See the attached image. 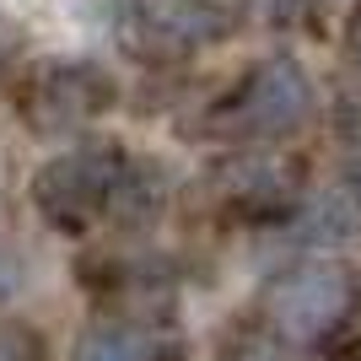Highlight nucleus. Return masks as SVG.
I'll use <instances>...</instances> for the list:
<instances>
[{"instance_id":"obj_1","label":"nucleus","mask_w":361,"mask_h":361,"mask_svg":"<svg viewBox=\"0 0 361 361\" xmlns=\"http://www.w3.org/2000/svg\"><path fill=\"white\" fill-rule=\"evenodd\" d=\"M313 119V81L291 54H270V60L248 65L232 87L205 103L189 135L211 140V146H275V140L297 135Z\"/></svg>"},{"instance_id":"obj_2","label":"nucleus","mask_w":361,"mask_h":361,"mask_svg":"<svg viewBox=\"0 0 361 361\" xmlns=\"http://www.w3.org/2000/svg\"><path fill=\"white\" fill-rule=\"evenodd\" d=\"M350 307H356V275L340 259H297L264 281L254 318L270 345L313 350L345 329Z\"/></svg>"},{"instance_id":"obj_3","label":"nucleus","mask_w":361,"mask_h":361,"mask_svg":"<svg viewBox=\"0 0 361 361\" xmlns=\"http://www.w3.org/2000/svg\"><path fill=\"white\" fill-rule=\"evenodd\" d=\"M302 195H307V162L264 146H243L238 157H221L200 183V205L232 226L286 221L302 211Z\"/></svg>"},{"instance_id":"obj_4","label":"nucleus","mask_w":361,"mask_h":361,"mask_svg":"<svg viewBox=\"0 0 361 361\" xmlns=\"http://www.w3.org/2000/svg\"><path fill=\"white\" fill-rule=\"evenodd\" d=\"M130 151L114 146V140H92V146H75L65 157L38 167L32 178V205L54 232L65 238H81L97 221H108V200H114V183H119Z\"/></svg>"},{"instance_id":"obj_5","label":"nucleus","mask_w":361,"mask_h":361,"mask_svg":"<svg viewBox=\"0 0 361 361\" xmlns=\"http://www.w3.org/2000/svg\"><path fill=\"white\" fill-rule=\"evenodd\" d=\"M119 103V81L92 60H49L32 65L16 87V119L32 135H71L87 130L92 119L114 114Z\"/></svg>"},{"instance_id":"obj_6","label":"nucleus","mask_w":361,"mask_h":361,"mask_svg":"<svg viewBox=\"0 0 361 361\" xmlns=\"http://www.w3.org/2000/svg\"><path fill=\"white\" fill-rule=\"evenodd\" d=\"M238 11L221 0H124V49L146 65H173L232 38Z\"/></svg>"},{"instance_id":"obj_7","label":"nucleus","mask_w":361,"mask_h":361,"mask_svg":"<svg viewBox=\"0 0 361 361\" xmlns=\"http://www.w3.org/2000/svg\"><path fill=\"white\" fill-rule=\"evenodd\" d=\"M75 361H183L178 334L151 318H97L75 340Z\"/></svg>"},{"instance_id":"obj_8","label":"nucleus","mask_w":361,"mask_h":361,"mask_svg":"<svg viewBox=\"0 0 361 361\" xmlns=\"http://www.w3.org/2000/svg\"><path fill=\"white\" fill-rule=\"evenodd\" d=\"M157 211H162V167L146 162V157H130L119 183H114V200H108V221L146 226L157 221Z\"/></svg>"},{"instance_id":"obj_9","label":"nucleus","mask_w":361,"mask_h":361,"mask_svg":"<svg viewBox=\"0 0 361 361\" xmlns=\"http://www.w3.org/2000/svg\"><path fill=\"white\" fill-rule=\"evenodd\" d=\"M0 361H44V340L27 324H0Z\"/></svg>"},{"instance_id":"obj_10","label":"nucleus","mask_w":361,"mask_h":361,"mask_svg":"<svg viewBox=\"0 0 361 361\" xmlns=\"http://www.w3.org/2000/svg\"><path fill=\"white\" fill-rule=\"evenodd\" d=\"M22 60H27V32L16 27V22H0V81H6Z\"/></svg>"},{"instance_id":"obj_11","label":"nucleus","mask_w":361,"mask_h":361,"mask_svg":"<svg viewBox=\"0 0 361 361\" xmlns=\"http://www.w3.org/2000/svg\"><path fill=\"white\" fill-rule=\"evenodd\" d=\"M345 65H350V75L361 81V6L350 11V22H345Z\"/></svg>"},{"instance_id":"obj_12","label":"nucleus","mask_w":361,"mask_h":361,"mask_svg":"<svg viewBox=\"0 0 361 361\" xmlns=\"http://www.w3.org/2000/svg\"><path fill=\"white\" fill-rule=\"evenodd\" d=\"M324 0H281V16H313Z\"/></svg>"},{"instance_id":"obj_13","label":"nucleus","mask_w":361,"mask_h":361,"mask_svg":"<svg viewBox=\"0 0 361 361\" xmlns=\"http://www.w3.org/2000/svg\"><path fill=\"white\" fill-rule=\"evenodd\" d=\"M6 286H11V275H0V291H6Z\"/></svg>"}]
</instances>
